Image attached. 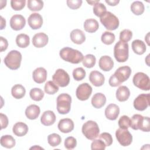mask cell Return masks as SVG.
I'll return each instance as SVG.
<instances>
[{"mask_svg": "<svg viewBox=\"0 0 150 150\" xmlns=\"http://www.w3.org/2000/svg\"><path fill=\"white\" fill-rule=\"evenodd\" d=\"M86 71L82 67H77L74 69L73 71V76L75 80L80 81L86 76Z\"/></svg>", "mask_w": 150, "mask_h": 150, "instance_id": "41", "label": "cell"}, {"mask_svg": "<svg viewBox=\"0 0 150 150\" xmlns=\"http://www.w3.org/2000/svg\"><path fill=\"white\" fill-rule=\"evenodd\" d=\"M70 36L71 41L77 45H81L86 40L85 34L80 29H76L73 30L70 33Z\"/></svg>", "mask_w": 150, "mask_h": 150, "instance_id": "23", "label": "cell"}, {"mask_svg": "<svg viewBox=\"0 0 150 150\" xmlns=\"http://www.w3.org/2000/svg\"><path fill=\"white\" fill-rule=\"evenodd\" d=\"M0 39H1V42H0L1 52H3L7 49L8 46V40L5 38H3L2 36H1Z\"/></svg>", "mask_w": 150, "mask_h": 150, "instance_id": "50", "label": "cell"}, {"mask_svg": "<svg viewBox=\"0 0 150 150\" xmlns=\"http://www.w3.org/2000/svg\"><path fill=\"white\" fill-rule=\"evenodd\" d=\"M26 4L25 0H12L11 1V5L15 11H20L22 9Z\"/></svg>", "mask_w": 150, "mask_h": 150, "instance_id": "44", "label": "cell"}, {"mask_svg": "<svg viewBox=\"0 0 150 150\" xmlns=\"http://www.w3.org/2000/svg\"><path fill=\"white\" fill-rule=\"evenodd\" d=\"M21 61L22 54L19 51L16 50L10 51L4 60V62L6 67L11 70L18 69L21 66Z\"/></svg>", "mask_w": 150, "mask_h": 150, "instance_id": "4", "label": "cell"}, {"mask_svg": "<svg viewBox=\"0 0 150 150\" xmlns=\"http://www.w3.org/2000/svg\"><path fill=\"white\" fill-rule=\"evenodd\" d=\"M120 114V108L115 104H109L105 110V115L110 120H115Z\"/></svg>", "mask_w": 150, "mask_h": 150, "instance_id": "18", "label": "cell"}, {"mask_svg": "<svg viewBox=\"0 0 150 150\" xmlns=\"http://www.w3.org/2000/svg\"><path fill=\"white\" fill-rule=\"evenodd\" d=\"M89 80L94 86L100 87L104 83L105 77L104 75L100 71L94 70L91 71L90 73Z\"/></svg>", "mask_w": 150, "mask_h": 150, "instance_id": "17", "label": "cell"}, {"mask_svg": "<svg viewBox=\"0 0 150 150\" xmlns=\"http://www.w3.org/2000/svg\"><path fill=\"white\" fill-rule=\"evenodd\" d=\"M101 39L103 43L109 45L112 44L114 42L115 37L114 33L108 31H105L102 34Z\"/></svg>", "mask_w": 150, "mask_h": 150, "instance_id": "37", "label": "cell"}, {"mask_svg": "<svg viewBox=\"0 0 150 150\" xmlns=\"http://www.w3.org/2000/svg\"><path fill=\"white\" fill-rule=\"evenodd\" d=\"M92 93V87L87 83L80 84L76 89V94L77 98L81 101L88 100Z\"/></svg>", "mask_w": 150, "mask_h": 150, "instance_id": "12", "label": "cell"}, {"mask_svg": "<svg viewBox=\"0 0 150 150\" xmlns=\"http://www.w3.org/2000/svg\"><path fill=\"white\" fill-rule=\"evenodd\" d=\"M131 119L127 115H122L118 120V125L120 128L128 129L130 127Z\"/></svg>", "mask_w": 150, "mask_h": 150, "instance_id": "42", "label": "cell"}, {"mask_svg": "<svg viewBox=\"0 0 150 150\" xmlns=\"http://www.w3.org/2000/svg\"><path fill=\"white\" fill-rule=\"evenodd\" d=\"M26 24L25 18L21 15H14L10 20V26L14 30H19L23 28Z\"/></svg>", "mask_w": 150, "mask_h": 150, "instance_id": "14", "label": "cell"}, {"mask_svg": "<svg viewBox=\"0 0 150 150\" xmlns=\"http://www.w3.org/2000/svg\"><path fill=\"white\" fill-rule=\"evenodd\" d=\"M87 3H88V4H90V5H94L96 4H97V3H98V2H99V0L98 1H87Z\"/></svg>", "mask_w": 150, "mask_h": 150, "instance_id": "53", "label": "cell"}, {"mask_svg": "<svg viewBox=\"0 0 150 150\" xmlns=\"http://www.w3.org/2000/svg\"><path fill=\"white\" fill-rule=\"evenodd\" d=\"M57 127L62 132L69 133L73 130L74 122L70 118H63L59 121Z\"/></svg>", "mask_w": 150, "mask_h": 150, "instance_id": "19", "label": "cell"}, {"mask_svg": "<svg viewBox=\"0 0 150 150\" xmlns=\"http://www.w3.org/2000/svg\"><path fill=\"white\" fill-rule=\"evenodd\" d=\"M149 94H141L134 101V107L138 111H144L149 105Z\"/></svg>", "mask_w": 150, "mask_h": 150, "instance_id": "13", "label": "cell"}, {"mask_svg": "<svg viewBox=\"0 0 150 150\" xmlns=\"http://www.w3.org/2000/svg\"><path fill=\"white\" fill-rule=\"evenodd\" d=\"M77 145L76 139L73 137H69L64 141V146L67 149H73Z\"/></svg>", "mask_w": 150, "mask_h": 150, "instance_id": "46", "label": "cell"}, {"mask_svg": "<svg viewBox=\"0 0 150 150\" xmlns=\"http://www.w3.org/2000/svg\"><path fill=\"white\" fill-rule=\"evenodd\" d=\"M106 102V97L103 93H97L91 98V104L96 108H100L103 107Z\"/></svg>", "mask_w": 150, "mask_h": 150, "instance_id": "24", "label": "cell"}, {"mask_svg": "<svg viewBox=\"0 0 150 150\" xmlns=\"http://www.w3.org/2000/svg\"><path fill=\"white\" fill-rule=\"evenodd\" d=\"M100 22L108 30H114L119 26L118 18L110 12H106L104 15L100 17Z\"/></svg>", "mask_w": 150, "mask_h": 150, "instance_id": "8", "label": "cell"}, {"mask_svg": "<svg viewBox=\"0 0 150 150\" xmlns=\"http://www.w3.org/2000/svg\"><path fill=\"white\" fill-rule=\"evenodd\" d=\"M82 62L83 66L86 67L91 68L94 66L96 62V59L93 54H88L83 57Z\"/></svg>", "mask_w": 150, "mask_h": 150, "instance_id": "36", "label": "cell"}, {"mask_svg": "<svg viewBox=\"0 0 150 150\" xmlns=\"http://www.w3.org/2000/svg\"><path fill=\"white\" fill-rule=\"evenodd\" d=\"M105 2L110 6H115L120 2V1H117V0H112V1L108 0L107 1V0H105Z\"/></svg>", "mask_w": 150, "mask_h": 150, "instance_id": "51", "label": "cell"}, {"mask_svg": "<svg viewBox=\"0 0 150 150\" xmlns=\"http://www.w3.org/2000/svg\"><path fill=\"white\" fill-rule=\"evenodd\" d=\"M99 138L104 142L106 146H110L112 143V136L108 132H103L99 135Z\"/></svg>", "mask_w": 150, "mask_h": 150, "instance_id": "47", "label": "cell"}, {"mask_svg": "<svg viewBox=\"0 0 150 150\" xmlns=\"http://www.w3.org/2000/svg\"><path fill=\"white\" fill-rule=\"evenodd\" d=\"M33 79L38 83L41 84L44 83L47 78V71L43 67H38L33 72Z\"/></svg>", "mask_w": 150, "mask_h": 150, "instance_id": "20", "label": "cell"}, {"mask_svg": "<svg viewBox=\"0 0 150 150\" xmlns=\"http://www.w3.org/2000/svg\"><path fill=\"white\" fill-rule=\"evenodd\" d=\"M60 57L66 62L73 64H78L83 59V54L79 50L66 47L62 49L59 53Z\"/></svg>", "mask_w": 150, "mask_h": 150, "instance_id": "2", "label": "cell"}, {"mask_svg": "<svg viewBox=\"0 0 150 150\" xmlns=\"http://www.w3.org/2000/svg\"><path fill=\"white\" fill-rule=\"evenodd\" d=\"M40 112V110L39 106L35 104L29 105L25 110V115L29 120L36 119Z\"/></svg>", "mask_w": 150, "mask_h": 150, "instance_id": "25", "label": "cell"}, {"mask_svg": "<svg viewBox=\"0 0 150 150\" xmlns=\"http://www.w3.org/2000/svg\"><path fill=\"white\" fill-rule=\"evenodd\" d=\"M130 127L134 130L140 129L144 132H149L150 130L149 118L143 117L140 114H134L131 120Z\"/></svg>", "mask_w": 150, "mask_h": 150, "instance_id": "3", "label": "cell"}, {"mask_svg": "<svg viewBox=\"0 0 150 150\" xmlns=\"http://www.w3.org/2000/svg\"><path fill=\"white\" fill-rule=\"evenodd\" d=\"M132 49L134 52L137 54H144L146 51V45L145 43L141 40L136 39L132 42Z\"/></svg>", "mask_w": 150, "mask_h": 150, "instance_id": "29", "label": "cell"}, {"mask_svg": "<svg viewBox=\"0 0 150 150\" xmlns=\"http://www.w3.org/2000/svg\"><path fill=\"white\" fill-rule=\"evenodd\" d=\"M49 38L46 34L40 32L35 34L32 38V43L33 46L38 48H41L45 46L48 43Z\"/></svg>", "mask_w": 150, "mask_h": 150, "instance_id": "15", "label": "cell"}, {"mask_svg": "<svg viewBox=\"0 0 150 150\" xmlns=\"http://www.w3.org/2000/svg\"><path fill=\"white\" fill-rule=\"evenodd\" d=\"M98 65L100 68L105 71L111 70L114 66V62L108 56H101L99 60Z\"/></svg>", "mask_w": 150, "mask_h": 150, "instance_id": "21", "label": "cell"}, {"mask_svg": "<svg viewBox=\"0 0 150 150\" xmlns=\"http://www.w3.org/2000/svg\"><path fill=\"white\" fill-rule=\"evenodd\" d=\"M26 93L25 87L21 84H15L11 89L12 96L16 99H20L23 97Z\"/></svg>", "mask_w": 150, "mask_h": 150, "instance_id": "30", "label": "cell"}, {"mask_svg": "<svg viewBox=\"0 0 150 150\" xmlns=\"http://www.w3.org/2000/svg\"><path fill=\"white\" fill-rule=\"evenodd\" d=\"M16 43L18 46L21 48L28 47L30 43V38L28 35L23 33L18 35L16 38Z\"/></svg>", "mask_w": 150, "mask_h": 150, "instance_id": "32", "label": "cell"}, {"mask_svg": "<svg viewBox=\"0 0 150 150\" xmlns=\"http://www.w3.org/2000/svg\"><path fill=\"white\" fill-rule=\"evenodd\" d=\"M107 12L105 6L102 3L98 2L94 5L93 12L98 17H101Z\"/></svg>", "mask_w": 150, "mask_h": 150, "instance_id": "40", "label": "cell"}, {"mask_svg": "<svg viewBox=\"0 0 150 150\" xmlns=\"http://www.w3.org/2000/svg\"><path fill=\"white\" fill-rule=\"evenodd\" d=\"M98 23L94 19H87L84 21V29L87 32L94 33L98 30Z\"/></svg>", "mask_w": 150, "mask_h": 150, "instance_id": "28", "label": "cell"}, {"mask_svg": "<svg viewBox=\"0 0 150 150\" xmlns=\"http://www.w3.org/2000/svg\"><path fill=\"white\" fill-rule=\"evenodd\" d=\"M81 131L83 135L90 140H94L97 138L100 132L98 124L91 120L87 121L83 125Z\"/></svg>", "mask_w": 150, "mask_h": 150, "instance_id": "6", "label": "cell"}, {"mask_svg": "<svg viewBox=\"0 0 150 150\" xmlns=\"http://www.w3.org/2000/svg\"><path fill=\"white\" fill-rule=\"evenodd\" d=\"M1 145L6 148H12L15 145V140L13 137L9 135H5L1 137L0 139Z\"/></svg>", "mask_w": 150, "mask_h": 150, "instance_id": "31", "label": "cell"}, {"mask_svg": "<svg viewBox=\"0 0 150 150\" xmlns=\"http://www.w3.org/2000/svg\"><path fill=\"white\" fill-rule=\"evenodd\" d=\"M132 37V32L129 29H124L120 32V40L122 42L127 43Z\"/></svg>", "mask_w": 150, "mask_h": 150, "instance_id": "43", "label": "cell"}, {"mask_svg": "<svg viewBox=\"0 0 150 150\" xmlns=\"http://www.w3.org/2000/svg\"><path fill=\"white\" fill-rule=\"evenodd\" d=\"M106 145L104 142L101 139H94L91 145V148L93 150L95 149H105Z\"/></svg>", "mask_w": 150, "mask_h": 150, "instance_id": "45", "label": "cell"}, {"mask_svg": "<svg viewBox=\"0 0 150 150\" xmlns=\"http://www.w3.org/2000/svg\"><path fill=\"white\" fill-rule=\"evenodd\" d=\"M1 29H3L5 26H6V21H5V19H4L3 18L2 16H1Z\"/></svg>", "mask_w": 150, "mask_h": 150, "instance_id": "52", "label": "cell"}, {"mask_svg": "<svg viewBox=\"0 0 150 150\" xmlns=\"http://www.w3.org/2000/svg\"><path fill=\"white\" fill-rule=\"evenodd\" d=\"M66 2L70 9H77L81 6L83 1L81 0H67Z\"/></svg>", "mask_w": 150, "mask_h": 150, "instance_id": "48", "label": "cell"}, {"mask_svg": "<svg viewBox=\"0 0 150 150\" xmlns=\"http://www.w3.org/2000/svg\"><path fill=\"white\" fill-rule=\"evenodd\" d=\"M53 81L58 86L64 87L67 86L70 82V77L69 74L63 69H57L52 76Z\"/></svg>", "mask_w": 150, "mask_h": 150, "instance_id": "10", "label": "cell"}, {"mask_svg": "<svg viewBox=\"0 0 150 150\" xmlns=\"http://www.w3.org/2000/svg\"><path fill=\"white\" fill-rule=\"evenodd\" d=\"M128 44L119 40L114 48V56L118 62H125L128 59Z\"/></svg>", "mask_w": 150, "mask_h": 150, "instance_id": "5", "label": "cell"}, {"mask_svg": "<svg viewBox=\"0 0 150 150\" xmlns=\"http://www.w3.org/2000/svg\"><path fill=\"white\" fill-rule=\"evenodd\" d=\"M133 84L137 87L145 91L150 89V80L149 77L142 72H138L133 77Z\"/></svg>", "mask_w": 150, "mask_h": 150, "instance_id": "9", "label": "cell"}, {"mask_svg": "<svg viewBox=\"0 0 150 150\" xmlns=\"http://www.w3.org/2000/svg\"><path fill=\"white\" fill-rule=\"evenodd\" d=\"M59 91V87L53 81H48L45 85V91L48 94H54Z\"/></svg>", "mask_w": 150, "mask_h": 150, "instance_id": "38", "label": "cell"}, {"mask_svg": "<svg viewBox=\"0 0 150 150\" xmlns=\"http://www.w3.org/2000/svg\"><path fill=\"white\" fill-rule=\"evenodd\" d=\"M115 137L120 144L123 146L129 145L132 141V136L128 129L118 128L115 132Z\"/></svg>", "mask_w": 150, "mask_h": 150, "instance_id": "11", "label": "cell"}, {"mask_svg": "<svg viewBox=\"0 0 150 150\" xmlns=\"http://www.w3.org/2000/svg\"><path fill=\"white\" fill-rule=\"evenodd\" d=\"M35 148H37V146H34V147H32V148H30V149H35ZM38 148H40V149H43L42 148H41V147H38Z\"/></svg>", "mask_w": 150, "mask_h": 150, "instance_id": "54", "label": "cell"}, {"mask_svg": "<svg viewBox=\"0 0 150 150\" xmlns=\"http://www.w3.org/2000/svg\"><path fill=\"white\" fill-rule=\"evenodd\" d=\"M56 121V115L54 113L50 110L45 111L40 118L41 123L45 126L53 125Z\"/></svg>", "mask_w": 150, "mask_h": 150, "instance_id": "22", "label": "cell"}, {"mask_svg": "<svg viewBox=\"0 0 150 150\" xmlns=\"http://www.w3.org/2000/svg\"><path fill=\"white\" fill-rule=\"evenodd\" d=\"M30 98L34 101H39L42 100L44 97L43 91L39 88H33L29 92Z\"/></svg>", "mask_w": 150, "mask_h": 150, "instance_id": "35", "label": "cell"}, {"mask_svg": "<svg viewBox=\"0 0 150 150\" xmlns=\"http://www.w3.org/2000/svg\"><path fill=\"white\" fill-rule=\"evenodd\" d=\"M145 10V7L142 2L140 1H134L131 5V12L136 15H142Z\"/></svg>", "mask_w": 150, "mask_h": 150, "instance_id": "33", "label": "cell"}, {"mask_svg": "<svg viewBox=\"0 0 150 150\" xmlns=\"http://www.w3.org/2000/svg\"><path fill=\"white\" fill-rule=\"evenodd\" d=\"M62 141V138L60 136L56 133H53L50 134L47 137V142L49 144L52 146H58Z\"/></svg>", "mask_w": 150, "mask_h": 150, "instance_id": "39", "label": "cell"}, {"mask_svg": "<svg viewBox=\"0 0 150 150\" xmlns=\"http://www.w3.org/2000/svg\"><path fill=\"white\" fill-rule=\"evenodd\" d=\"M130 96L129 88L125 86H120L116 91V98L121 102L127 101Z\"/></svg>", "mask_w": 150, "mask_h": 150, "instance_id": "27", "label": "cell"}, {"mask_svg": "<svg viewBox=\"0 0 150 150\" xmlns=\"http://www.w3.org/2000/svg\"><path fill=\"white\" fill-rule=\"evenodd\" d=\"M71 97L67 93H62L57 97V110L61 114L69 112L71 108Z\"/></svg>", "mask_w": 150, "mask_h": 150, "instance_id": "7", "label": "cell"}, {"mask_svg": "<svg viewBox=\"0 0 150 150\" xmlns=\"http://www.w3.org/2000/svg\"><path fill=\"white\" fill-rule=\"evenodd\" d=\"M27 5L31 11H39L43 7V2L40 0H28Z\"/></svg>", "mask_w": 150, "mask_h": 150, "instance_id": "34", "label": "cell"}, {"mask_svg": "<svg viewBox=\"0 0 150 150\" xmlns=\"http://www.w3.org/2000/svg\"><path fill=\"white\" fill-rule=\"evenodd\" d=\"M28 22V25L32 29H38L40 28L42 26L43 18L39 13H33L29 16Z\"/></svg>", "mask_w": 150, "mask_h": 150, "instance_id": "16", "label": "cell"}, {"mask_svg": "<svg viewBox=\"0 0 150 150\" xmlns=\"http://www.w3.org/2000/svg\"><path fill=\"white\" fill-rule=\"evenodd\" d=\"M0 120H1V129L6 128L8 125V118L7 116L2 113L0 114Z\"/></svg>", "mask_w": 150, "mask_h": 150, "instance_id": "49", "label": "cell"}, {"mask_svg": "<svg viewBox=\"0 0 150 150\" xmlns=\"http://www.w3.org/2000/svg\"><path fill=\"white\" fill-rule=\"evenodd\" d=\"M131 74V69L129 66L120 67L109 79V84L111 87H117L128 79Z\"/></svg>", "mask_w": 150, "mask_h": 150, "instance_id": "1", "label": "cell"}, {"mask_svg": "<svg viewBox=\"0 0 150 150\" xmlns=\"http://www.w3.org/2000/svg\"><path fill=\"white\" fill-rule=\"evenodd\" d=\"M12 131L15 135L18 137H22L27 134L28 131V127L25 123L18 122L14 124Z\"/></svg>", "mask_w": 150, "mask_h": 150, "instance_id": "26", "label": "cell"}]
</instances>
